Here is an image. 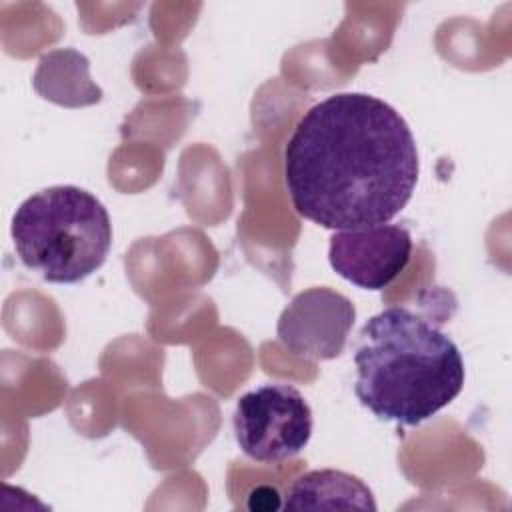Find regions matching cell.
I'll return each mask as SVG.
<instances>
[{
    "label": "cell",
    "mask_w": 512,
    "mask_h": 512,
    "mask_svg": "<svg viewBox=\"0 0 512 512\" xmlns=\"http://www.w3.org/2000/svg\"><path fill=\"white\" fill-rule=\"evenodd\" d=\"M284 510H376L372 490L354 474L334 468L312 470L294 480Z\"/></svg>",
    "instance_id": "cell-7"
},
{
    "label": "cell",
    "mask_w": 512,
    "mask_h": 512,
    "mask_svg": "<svg viewBox=\"0 0 512 512\" xmlns=\"http://www.w3.org/2000/svg\"><path fill=\"white\" fill-rule=\"evenodd\" d=\"M354 394L378 420L418 426L464 388L456 342L404 306L368 318L354 350Z\"/></svg>",
    "instance_id": "cell-2"
},
{
    "label": "cell",
    "mask_w": 512,
    "mask_h": 512,
    "mask_svg": "<svg viewBox=\"0 0 512 512\" xmlns=\"http://www.w3.org/2000/svg\"><path fill=\"white\" fill-rule=\"evenodd\" d=\"M356 320L352 300L332 288L314 286L298 292L282 310L278 340L294 356L332 360L342 354Z\"/></svg>",
    "instance_id": "cell-5"
},
{
    "label": "cell",
    "mask_w": 512,
    "mask_h": 512,
    "mask_svg": "<svg viewBox=\"0 0 512 512\" xmlns=\"http://www.w3.org/2000/svg\"><path fill=\"white\" fill-rule=\"evenodd\" d=\"M10 234L20 262L54 284L88 278L112 246L108 210L78 186H50L26 198L12 216Z\"/></svg>",
    "instance_id": "cell-3"
},
{
    "label": "cell",
    "mask_w": 512,
    "mask_h": 512,
    "mask_svg": "<svg viewBox=\"0 0 512 512\" xmlns=\"http://www.w3.org/2000/svg\"><path fill=\"white\" fill-rule=\"evenodd\" d=\"M412 236L400 224H380L356 230H336L328 260L344 280L364 288H386L410 262Z\"/></svg>",
    "instance_id": "cell-6"
},
{
    "label": "cell",
    "mask_w": 512,
    "mask_h": 512,
    "mask_svg": "<svg viewBox=\"0 0 512 512\" xmlns=\"http://www.w3.org/2000/svg\"><path fill=\"white\" fill-rule=\"evenodd\" d=\"M280 492L268 484H260L256 488L250 490L248 494V502L246 506L250 510H278L282 508V502H280Z\"/></svg>",
    "instance_id": "cell-8"
},
{
    "label": "cell",
    "mask_w": 512,
    "mask_h": 512,
    "mask_svg": "<svg viewBox=\"0 0 512 512\" xmlns=\"http://www.w3.org/2000/svg\"><path fill=\"white\" fill-rule=\"evenodd\" d=\"M240 450L258 464H278L300 454L312 436V410L290 384H264L242 394L232 416Z\"/></svg>",
    "instance_id": "cell-4"
},
{
    "label": "cell",
    "mask_w": 512,
    "mask_h": 512,
    "mask_svg": "<svg viewBox=\"0 0 512 512\" xmlns=\"http://www.w3.org/2000/svg\"><path fill=\"white\" fill-rule=\"evenodd\" d=\"M420 162L406 120L364 92L308 108L284 146L294 210L328 230L388 224L410 202Z\"/></svg>",
    "instance_id": "cell-1"
}]
</instances>
